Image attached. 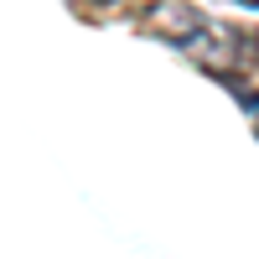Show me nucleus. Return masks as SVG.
<instances>
[{
  "label": "nucleus",
  "instance_id": "1",
  "mask_svg": "<svg viewBox=\"0 0 259 259\" xmlns=\"http://www.w3.org/2000/svg\"><path fill=\"white\" fill-rule=\"evenodd\" d=\"M202 26H207V21H202V11L192 6V0H187V6H182V0H166V6L150 16V31H161V36H171V41H182V47H187V41L197 36Z\"/></svg>",
  "mask_w": 259,
  "mask_h": 259
},
{
  "label": "nucleus",
  "instance_id": "2",
  "mask_svg": "<svg viewBox=\"0 0 259 259\" xmlns=\"http://www.w3.org/2000/svg\"><path fill=\"white\" fill-rule=\"evenodd\" d=\"M239 6H249V11H259V0H239Z\"/></svg>",
  "mask_w": 259,
  "mask_h": 259
},
{
  "label": "nucleus",
  "instance_id": "3",
  "mask_svg": "<svg viewBox=\"0 0 259 259\" xmlns=\"http://www.w3.org/2000/svg\"><path fill=\"white\" fill-rule=\"evenodd\" d=\"M104 6H109V0H104Z\"/></svg>",
  "mask_w": 259,
  "mask_h": 259
}]
</instances>
